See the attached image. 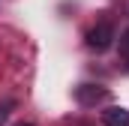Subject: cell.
Returning <instances> with one entry per match:
<instances>
[{
  "instance_id": "obj_3",
  "label": "cell",
  "mask_w": 129,
  "mask_h": 126,
  "mask_svg": "<svg viewBox=\"0 0 129 126\" xmlns=\"http://www.w3.org/2000/svg\"><path fill=\"white\" fill-rule=\"evenodd\" d=\"M102 123L105 126H129V111L126 108H108L102 114Z\"/></svg>"
},
{
  "instance_id": "obj_1",
  "label": "cell",
  "mask_w": 129,
  "mask_h": 126,
  "mask_svg": "<svg viewBox=\"0 0 129 126\" xmlns=\"http://www.w3.org/2000/svg\"><path fill=\"white\" fill-rule=\"evenodd\" d=\"M111 42H114V27H111L108 21L96 24L93 30L87 33V45H90L93 51H108V48H111Z\"/></svg>"
},
{
  "instance_id": "obj_4",
  "label": "cell",
  "mask_w": 129,
  "mask_h": 126,
  "mask_svg": "<svg viewBox=\"0 0 129 126\" xmlns=\"http://www.w3.org/2000/svg\"><path fill=\"white\" fill-rule=\"evenodd\" d=\"M120 51H123V54L129 57V30L123 33V36H120Z\"/></svg>"
},
{
  "instance_id": "obj_2",
  "label": "cell",
  "mask_w": 129,
  "mask_h": 126,
  "mask_svg": "<svg viewBox=\"0 0 129 126\" xmlns=\"http://www.w3.org/2000/svg\"><path fill=\"white\" fill-rule=\"evenodd\" d=\"M75 99L81 105H96V102H105L108 99V90L105 87H93V84H84V87L75 90Z\"/></svg>"
},
{
  "instance_id": "obj_6",
  "label": "cell",
  "mask_w": 129,
  "mask_h": 126,
  "mask_svg": "<svg viewBox=\"0 0 129 126\" xmlns=\"http://www.w3.org/2000/svg\"><path fill=\"white\" fill-rule=\"evenodd\" d=\"M15 126H33V123H15Z\"/></svg>"
},
{
  "instance_id": "obj_5",
  "label": "cell",
  "mask_w": 129,
  "mask_h": 126,
  "mask_svg": "<svg viewBox=\"0 0 129 126\" xmlns=\"http://www.w3.org/2000/svg\"><path fill=\"white\" fill-rule=\"evenodd\" d=\"M9 108H12V102H9V105H3V108H0V126L6 123V117H9Z\"/></svg>"
}]
</instances>
